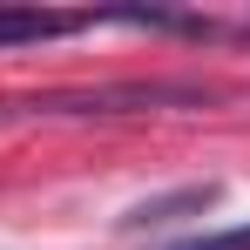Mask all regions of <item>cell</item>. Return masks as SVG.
<instances>
[{
  "instance_id": "1",
  "label": "cell",
  "mask_w": 250,
  "mask_h": 250,
  "mask_svg": "<svg viewBox=\"0 0 250 250\" xmlns=\"http://www.w3.org/2000/svg\"><path fill=\"white\" fill-rule=\"evenodd\" d=\"M163 102H209V88L122 82V88H82V95H34V102H14V108H34V115H115V108H163Z\"/></svg>"
},
{
  "instance_id": "2",
  "label": "cell",
  "mask_w": 250,
  "mask_h": 250,
  "mask_svg": "<svg viewBox=\"0 0 250 250\" xmlns=\"http://www.w3.org/2000/svg\"><path fill=\"white\" fill-rule=\"evenodd\" d=\"M216 183H183V189H169V196H142V203L122 209V230H163V223H183V216H203L216 209Z\"/></svg>"
},
{
  "instance_id": "3",
  "label": "cell",
  "mask_w": 250,
  "mask_h": 250,
  "mask_svg": "<svg viewBox=\"0 0 250 250\" xmlns=\"http://www.w3.org/2000/svg\"><path fill=\"white\" fill-rule=\"evenodd\" d=\"M108 14H47V7H0V47H27V41H54V34H75L95 27Z\"/></svg>"
},
{
  "instance_id": "4",
  "label": "cell",
  "mask_w": 250,
  "mask_h": 250,
  "mask_svg": "<svg viewBox=\"0 0 250 250\" xmlns=\"http://www.w3.org/2000/svg\"><path fill=\"white\" fill-rule=\"evenodd\" d=\"M176 250H250V223H237V230H216V237H196V244H176Z\"/></svg>"
}]
</instances>
